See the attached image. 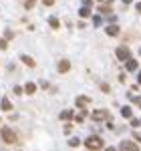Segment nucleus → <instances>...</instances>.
<instances>
[{"instance_id": "nucleus-22", "label": "nucleus", "mask_w": 141, "mask_h": 151, "mask_svg": "<svg viewBox=\"0 0 141 151\" xmlns=\"http://www.w3.org/2000/svg\"><path fill=\"white\" fill-rule=\"evenodd\" d=\"M131 125H133V127H139L141 121H139V119H131Z\"/></svg>"}, {"instance_id": "nucleus-25", "label": "nucleus", "mask_w": 141, "mask_h": 151, "mask_svg": "<svg viewBox=\"0 0 141 151\" xmlns=\"http://www.w3.org/2000/svg\"><path fill=\"white\" fill-rule=\"evenodd\" d=\"M4 36H6V40H10V38H12V30H6V32H4Z\"/></svg>"}, {"instance_id": "nucleus-9", "label": "nucleus", "mask_w": 141, "mask_h": 151, "mask_svg": "<svg viewBox=\"0 0 141 151\" xmlns=\"http://www.w3.org/2000/svg\"><path fill=\"white\" fill-rule=\"evenodd\" d=\"M125 65H127V70H137V60H135V58H127V60H125Z\"/></svg>"}, {"instance_id": "nucleus-28", "label": "nucleus", "mask_w": 141, "mask_h": 151, "mask_svg": "<svg viewBox=\"0 0 141 151\" xmlns=\"http://www.w3.org/2000/svg\"><path fill=\"white\" fill-rule=\"evenodd\" d=\"M137 83H139V85H141V73H139V77H137Z\"/></svg>"}, {"instance_id": "nucleus-8", "label": "nucleus", "mask_w": 141, "mask_h": 151, "mask_svg": "<svg viewBox=\"0 0 141 151\" xmlns=\"http://www.w3.org/2000/svg\"><path fill=\"white\" fill-rule=\"evenodd\" d=\"M69 69H70V63L67 60V58H63L59 63V73H69Z\"/></svg>"}, {"instance_id": "nucleus-30", "label": "nucleus", "mask_w": 141, "mask_h": 151, "mask_svg": "<svg viewBox=\"0 0 141 151\" xmlns=\"http://www.w3.org/2000/svg\"><path fill=\"white\" fill-rule=\"evenodd\" d=\"M139 55H141V48H139Z\"/></svg>"}, {"instance_id": "nucleus-15", "label": "nucleus", "mask_w": 141, "mask_h": 151, "mask_svg": "<svg viewBox=\"0 0 141 151\" xmlns=\"http://www.w3.org/2000/svg\"><path fill=\"white\" fill-rule=\"evenodd\" d=\"M48 24H50V28H59L60 26V22H59L57 16H50V18H48Z\"/></svg>"}, {"instance_id": "nucleus-1", "label": "nucleus", "mask_w": 141, "mask_h": 151, "mask_svg": "<svg viewBox=\"0 0 141 151\" xmlns=\"http://www.w3.org/2000/svg\"><path fill=\"white\" fill-rule=\"evenodd\" d=\"M0 135H2V141L4 143H8V145H14L16 141H18V137H16V133L12 131L10 127H2V131H0Z\"/></svg>"}, {"instance_id": "nucleus-6", "label": "nucleus", "mask_w": 141, "mask_h": 151, "mask_svg": "<svg viewBox=\"0 0 141 151\" xmlns=\"http://www.w3.org/2000/svg\"><path fill=\"white\" fill-rule=\"evenodd\" d=\"M119 149H131V151H137V149H139V145H137V143H133V141H121V143H119Z\"/></svg>"}, {"instance_id": "nucleus-18", "label": "nucleus", "mask_w": 141, "mask_h": 151, "mask_svg": "<svg viewBox=\"0 0 141 151\" xmlns=\"http://www.w3.org/2000/svg\"><path fill=\"white\" fill-rule=\"evenodd\" d=\"M69 145H70V147H79V145H81V141L77 139V137H73V139H69Z\"/></svg>"}, {"instance_id": "nucleus-19", "label": "nucleus", "mask_w": 141, "mask_h": 151, "mask_svg": "<svg viewBox=\"0 0 141 151\" xmlns=\"http://www.w3.org/2000/svg\"><path fill=\"white\" fill-rule=\"evenodd\" d=\"M35 4H36V0H26V2H24V8H26V10H30Z\"/></svg>"}, {"instance_id": "nucleus-20", "label": "nucleus", "mask_w": 141, "mask_h": 151, "mask_svg": "<svg viewBox=\"0 0 141 151\" xmlns=\"http://www.w3.org/2000/svg\"><path fill=\"white\" fill-rule=\"evenodd\" d=\"M73 119H75L77 123H83V121H85V113H79V115H73Z\"/></svg>"}, {"instance_id": "nucleus-16", "label": "nucleus", "mask_w": 141, "mask_h": 151, "mask_svg": "<svg viewBox=\"0 0 141 151\" xmlns=\"http://www.w3.org/2000/svg\"><path fill=\"white\" fill-rule=\"evenodd\" d=\"M121 115L123 117H131L133 115V113H131V107H123V109H121Z\"/></svg>"}, {"instance_id": "nucleus-29", "label": "nucleus", "mask_w": 141, "mask_h": 151, "mask_svg": "<svg viewBox=\"0 0 141 151\" xmlns=\"http://www.w3.org/2000/svg\"><path fill=\"white\" fill-rule=\"evenodd\" d=\"M105 2H107V4H113V2H115V0H105Z\"/></svg>"}, {"instance_id": "nucleus-11", "label": "nucleus", "mask_w": 141, "mask_h": 151, "mask_svg": "<svg viewBox=\"0 0 141 151\" xmlns=\"http://www.w3.org/2000/svg\"><path fill=\"white\" fill-rule=\"evenodd\" d=\"M24 93H28V95L36 93V85L35 83H26V85H24Z\"/></svg>"}, {"instance_id": "nucleus-2", "label": "nucleus", "mask_w": 141, "mask_h": 151, "mask_svg": "<svg viewBox=\"0 0 141 151\" xmlns=\"http://www.w3.org/2000/svg\"><path fill=\"white\" fill-rule=\"evenodd\" d=\"M85 145H87V149L95 151V149H101L105 143H103V139H101V137H89V139L85 141Z\"/></svg>"}, {"instance_id": "nucleus-24", "label": "nucleus", "mask_w": 141, "mask_h": 151, "mask_svg": "<svg viewBox=\"0 0 141 151\" xmlns=\"http://www.w3.org/2000/svg\"><path fill=\"white\" fill-rule=\"evenodd\" d=\"M42 4H45V6H53V4H55V0H42Z\"/></svg>"}, {"instance_id": "nucleus-7", "label": "nucleus", "mask_w": 141, "mask_h": 151, "mask_svg": "<svg viewBox=\"0 0 141 151\" xmlns=\"http://www.w3.org/2000/svg\"><path fill=\"white\" fill-rule=\"evenodd\" d=\"M105 32L109 36H117L119 35V26H117V24H109V26L105 28Z\"/></svg>"}, {"instance_id": "nucleus-21", "label": "nucleus", "mask_w": 141, "mask_h": 151, "mask_svg": "<svg viewBox=\"0 0 141 151\" xmlns=\"http://www.w3.org/2000/svg\"><path fill=\"white\" fill-rule=\"evenodd\" d=\"M93 24H95V26H101V24H103L101 16H93Z\"/></svg>"}, {"instance_id": "nucleus-5", "label": "nucleus", "mask_w": 141, "mask_h": 151, "mask_svg": "<svg viewBox=\"0 0 141 151\" xmlns=\"http://www.w3.org/2000/svg\"><path fill=\"white\" fill-rule=\"evenodd\" d=\"M89 103H91V97H87V95H79V97L75 99V105H77V107H81V109H85Z\"/></svg>"}, {"instance_id": "nucleus-23", "label": "nucleus", "mask_w": 141, "mask_h": 151, "mask_svg": "<svg viewBox=\"0 0 141 151\" xmlns=\"http://www.w3.org/2000/svg\"><path fill=\"white\" fill-rule=\"evenodd\" d=\"M4 48H6V38H2V40H0V50H4Z\"/></svg>"}, {"instance_id": "nucleus-17", "label": "nucleus", "mask_w": 141, "mask_h": 151, "mask_svg": "<svg viewBox=\"0 0 141 151\" xmlns=\"http://www.w3.org/2000/svg\"><path fill=\"white\" fill-rule=\"evenodd\" d=\"M99 10L103 12V14H111V6L109 4H103V6H99Z\"/></svg>"}, {"instance_id": "nucleus-4", "label": "nucleus", "mask_w": 141, "mask_h": 151, "mask_svg": "<svg viewBox=\"0 0 141 151\" xmlns=\"http://www.w3.org/2000/svg\"><path fill=\"white\" fill-rule=\"evenodd\" d=\"M115 55H117L119 60H123V63H125V60H127V58L131 57V50H129L127 47H119L117 50H115Z\"/></svg>"}, {"instance_id": "nucleus-10", "label": "nucleus", "mask_w": 141, "mask_h": 151, "mask_svg": "<svg viewBox=\"0 0 141 151\" xmlns=\"http://www.w3.org/2000/svg\"><path fill=\"white\" fill-rule=\"evenodd\" d=\"M0 107H2L4 111H10V109H12V103L8 101V97H2V101H0Z\"/></svg>"}, {"instance_id": "nucleus-3", "label": "nucleus", "mask_w": 141, "mask_h": 151, "mask_svg": "<svg viewBox=\"0 0 141 151\" xmlns=\"http://www.w3.org/2000/svg\"><path fill=\"white\" fill-rule=\"evenodd\" d=\"M91 117H93L95 121H107V119H111V113L107 109H97V111L91 113Z\"/></svg>"}, {"instance_id": "nucleus-13", "label": "nucleus", "mask_w": 141, "mask_h": 151, "mask_svg": "<svg viewBox=\"0 0 141 151\" xmlns=\"http://www.w3.org/2000/svg\"><path fill=\"white\" fill-rule=\"evenodd\" d=\"M79 16H81V18H87V16H91V6H83L81 10H79Z\"/></svg>"}, {"instance_id": "nucleus-14", "label": "nucleus", "mask_w": 141, "mask_h": 151, "mask_svg": "<svg viewBox=\"0 0 141 151\" xmlns=\"http://www.w3.org/2000/svg\"><path fill=\"white\" fill-rule=\"evenodd\" d=\"M73 115H75V113H73L70 109H65V111L60 113V119H63V121H69V119H73Z\"/></svg>"}, {"instance_id": "nucleus-26", "label": "nucleus", "mask_w": 141, "mask_h": 151, "mask_svg": "<svg viewBox=\"0 0 141 151\" xmlns=\"http://www.w3.org/2000/svg\"><path fill=\"white\" fill-rule=\"evenodd\" d=\"M121 2H123V4H131L133 0H121Z\"/></svg>"}, {"instance_id": "nucleus-12", "label": "nucleus", "mask_w": 141, "mask_h": 151, "mask_svg": "<svg viewBox=\"0 0 141 151\" xmlns=\"http://www.w3.org/2000/svg\"><path fill=\"white\" fill-rule=\"evenodd\" d=\"M20 60H22L26 67H35V58H30V57H26V55H20Z\"/></svg>"}, {"instance_id": "nucleus-27", "label": "nucleus", "mask_w": 141, "mask_h": 151, "mask_svg": "<svg viewBox=\"0 0 141 151\" xmlns=\"http://www.w3.org/2000/svg\"><path fill=\"white\" fill-rule=\"evenodd\" d=\"M137 12H139V14H141V2H139V4H137Z\"/></svg>"}]
</instances>
